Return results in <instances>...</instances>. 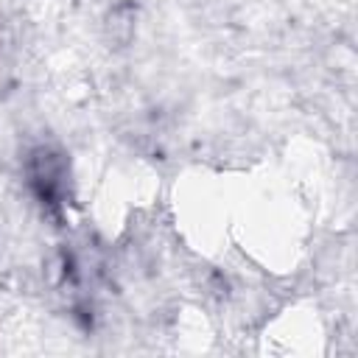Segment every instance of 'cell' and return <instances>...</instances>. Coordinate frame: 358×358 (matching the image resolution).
Instances as JSON below:
<instances>
[{
	"mask_svg": "<svg viewBox=\"0 0 358 358\" xmlns=\"http://www.w3.org/2000/svg\"><path fill=\"white\" fill-rule=\"evenodd\" d=\"M31 176H34V185H36V190H39L42 199H53L56 190L62 187V182H59V179H62V165H59V159H56L53 154H48V151H39V154H36Z\"/></svg>",
	"mask_w": 358,
	"mask_h": 358,
	"instance_id": "obj_1",
	"label": "cell"
}]
</instances>
